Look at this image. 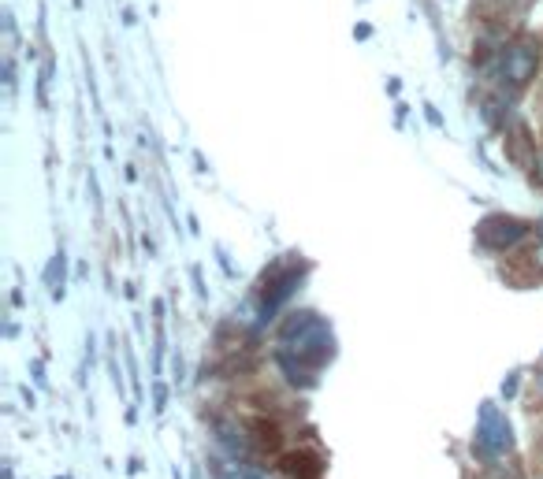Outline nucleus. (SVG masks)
Returning <instances> with one entry per match:
<instances>
[{
  "label": "nucleus",
  "instance_id": "obj_6",
  "mask_svg": "<svg viewBox=\"0 0 543 479\" xmlns=\"http://www.w3.org/2000/svg\"><path fill=\"white\" fill-rule=\"evenodd\" d=\"M532 171H536V182L543 186V149H540V156H536V164H532Z\"/></svg>",
  "mask_w": 543,
  "mask_h": 479
},
{
  "label": "nucleus",
  "instance_id": "obj_4",
  "mask_svg": "<svg viewBox=\"0 0 543 479\" xmlns=\"http://www.w3.org/2000/svg\"><path fill=\"white\" fill-rule=\"evenodd\" d=\"M477 238L484 249H510V246H517L521 238H529V223L495 212V216H484V220H480Z\"/></svg>",
  "mask_w": 543,
  "mask_h": 479
},
{
  "label": "nucleus",
  "instance_id": "obj_5",
  "mask_svg": "<svg viewBox=\"0 0 543 479\" xmlns=\"http://www.w3.org/2000/svg\"><path fill=\"white\" fill-rule=\"evenodd\" d=\"M242 479H268L261 468H242Z\"/></svg>",
  "mask_w": 543,
  "mask_h": 479
},
{
  "label": "nucleus",
  "instance_id": "obj_3",
  "mask_svg": "<svg viewBox=\"0 0 543 479\" xmlns=\"http://www.w3.org/2000/svg\"><path fill=\"white\" fill-rule=\"evenodd\" d=\"M287 346L294 350V357H302V361H313V364H324L328 361V353H332V338H328V327L320 324V320H294L287 327Z\"/></svg>",
  "mask_w": 543,
  "mask_h": 479
},
{
  "label": "nucleus",
  "instance_id": "obj_1",
  "mask_svg": "<svg viewBox=\"0 0 543 479\" xmlns=\"http://www.w3.org/2000/svg\"><path fill=\"white\" fill-rule=\"evenodd\" d=\"M495 78L503 90H525L540 71V45L536 41H510L491 56Z\"/></svg>",
  "mask_w": 543,
  "mask_h": 479
},
{
  "label": "nucleus",
  "instance_id": "obj_7",
  "mask_svg": "<svg viewBox=\"0 0 543 479\" xmlns=\"http://www.w3.org/2000/svg\"><path fill=\"white\" fill-rule=\"evenodd\" d=\"M536 390H540V394H543V376H540V387H536Z\"/></svg>",
  "mask_w": 543,
  "mask_h": 479
},
{
  "label": "nucleus",
  "instance_id": "obj_2",
  "mask_svg": "<svg viewBox=\"0 0 543 479\" xmlns=\"http://www.w3.org/2000/svg\"><path fill=\"white\" fill-rule=\"evenodd\" d=\"M514 446V431H510V420L499 413V405L484 402L480 405V420H477V439H473V454L480 461H503Z\"/></svg>",
  "mask_w": 543,
  "mask_h": 479
}]
</instances>
